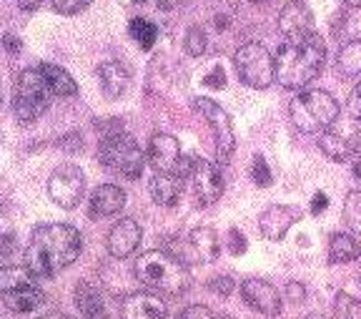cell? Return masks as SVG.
Returning a JSON list of instances; mask_svg holds the SVG:
<instances>
[{
	"instance_id": "ab89813d",
	"label": "cell",
	"mask_w": 361,
	"mask_h": 319,
	"mask_svg": "<svg viewBox=\"0 0 361 319\" xmlns=\"http://www.w3.org/2000/svg\"><path fill=\"white\" fill-rule=\"evenodd\" d=\"M329 206V199L326 194H314V201H311V211L314 214H319V211H324Z\"/></svg>"
},
{
	"instance_id": "7bdbcfd3",
	"label": "cell",
	"mask_w": 361,
	"mask_h": 319,
	"mask_svg": "<svg viewBox=\"0 0 361 319\" xmlns=\"http://www.w3.org/2000/svg\"><path fill=\"white\" fill-rule=\"evenodd\" d=\"M178 3H180V0H156V6L161 8V11H173Z\"/></svg>"
},
{
	"instance_id": "52a82bcc",
	"label": "cell",
	"mask_w": 361,
	"mask_h": 319,
	"mask_svg": "<svg viewBox=\"0 0 361 319\" xmlns=\"http://www.w3.org/2000/svg\"><path fill=\"white\" fill-rule=\"evenodd\" d=\"M233 63H236L238 78L248 88L264 91V88H269L276 80V61L271 58L269 48L256 43V40L238 48L236 56H233Z\"/></svg>"
},
{
	"instance_id": "4316f807",
	"label": "cell",
	"mask_w": 361,
	"mask_h": 319,
	"mask_svg": "<svg viewBox=\"0 0 361 319\" xmlns=\"http://www.w3.org/2000/svg\"><path fill=\"white\" fill-rule=\"evenodd\" d=\"M128 30H130V35H133V40L143 48V51L153 48V43H156V38H158V28L151 23V20H146V18H133L130 25H128Z\"/></svg>"
},
{
	"instance_id": "7dc6e473",
	"label": "cell",
	"mask_w": 361,
	"mask_h": 319,
	"mask_svg": "<svg viewBox=\"0 0 361 319\" xmlns=\"http://www.w3.org/2000/svg\"><path fill=\"white\" fill-rule=\"evenodd\" d=\"M216 319H231V317H228V314H219Z\"/></svg>"
},
{
	"instance_id": "4fadbf2b",
	"label": "cell",
	"mask_w": 361,
	"mask_h": 319,
	"mask_svg": "<svg viewBox=\"0 0 361 319\" xmlns=\"http://www.w3.org/2000/svg\"><path fill=\"white\" fill-rule=\"evenodd\" d=\"M301 219V209L291 204H274L259 217V229L269 241H281L286 231Z\"/></svg>"
},
{
	"instance_id": "d4e9b609",
	"label": "cell",
	"mask_w": 361,
	"mask_h": 319,
	"mask_svg": "<svg viewBox=\"0 0 361 319\" xmlns=\"http://www.w3.org/2000/svg\"><path fill=\"white\" fill-rule=\"evenodd\" d=\"M336 73L341 78H359L361 76V40H349L336 56Z\"/></svg>"
},
{
	"instance_id": "5bb4252c",
	"label": "cell",
	"mask_w": 361,
	"mask_h": 319,
	"mask_svg": "<svg viewBox=\"0 0 361 319\" xmlns=\"http://www.w3.org/2000/svg\"><path fill=\"white\" fill-rule=\"evenodd\" d=\"M141 239H143L141 224L135 222V219H130V217L121 219V222L116 224L111 231H108V241H106L108 254H111V257H116V259L130 257V254L141 246Z\"/></svg>"
},
{
	"instance_id": "f1b7e54d",
	"label": "cell",
	"mask_w": 361,
	"mask_h": 319,
	"mask_svg": "<svg viewBox=\"0 0 361 319\" xmlns=\"http://www.w3.org/2000/svg\"><path fill=\"white\" fill-rule=\"evenodd\" d=\"M334 317L336 319H361V299L341 291V294L336 296V302H334Z\"/></svg>"
},
{
	"instance_id": "ee69618b",
	"label": "cell",
	"mask_w": 361,
	"mask_h": 319,
	"mask_svg": "<svg viewBox=\"0 0 361 319\" xmlns=\"http://www.w3.org/2000/svg\"><path fill=\"white\" fill-rule=\"evenodd\" d=\"M83 319H108L106 309H101V312H90V314H80Z\"/></svg>"
},
{
	"instance_id": "7c38bea8",
	"label": "cell",
	"mask_w": 361,
	"mask_h": 319,
	"mask_svg": "<svg viewBox=\"0 0 361 319\" xmlns=\"http://www.w3.org/2000/svg\"><path fill=\"white\" fill-rule=\"evenodd\" d=\"M241 296L248 307L266 314V317L281 314V294H279L276 287L269 284V282H264V279L241 282Z\"/></svg>"
},
{
	"instance_id": "ba28073f",
	"label": "cell",
	"mask_w": 361,
	"mask_h": 319,
	"mask_svg": "<svg viewBox=\"0 0 361 319\" xmlns=\"http://www.w3.org/2000/svg\"><path fill=\"white\" fill-rule=\"evenodd\" d=\"M148 164L158 174H178L180 179L191 176L193 161L183 159L180 154V143L171 133H153L148 143Z\"/></svg>"
},
{
	"instance_id": "9a60e30c",
	"label": "cell",
	"mask_w": 361,
	"mask_h": 319,
	"mask_svg": "<svg viewBox=\"0 0 361 319\" xmlns=\"http://www.w3.org/2000/svg\"><path fill=\"white\" fill-rule=\"evenodd\" d=\"M121 319H169V307L158 294L135 291L121 302Z\"/></svg>"
},
{
	"instance_id": "836d02e7",
	"label": "cell",
	"mask_w": 361,
	"mask_h": 319,
	"mask_svg": "<svg viewBox=\"0 0 361 319\" xmlns=\"http://www.w3.org/2000/svg\"><path fill=\"white\" fill-rule=\"evenodd\" d=\"M209 289L219 296H228L233 291V279L231 277H216V279L209 282Z\"/></svg>"
},
{
	"instance_id": "e575fe53",
	"label": "cell",
	"mask_w": 361,
	"mask_h": 319,
	"mask_svg": "<svg viewBox=\"0 0 361 319\" xmlns=\"http://www.w3.org/2000/svg\"><path fill=\"white\" fill-rule=\"evenodd\" d=\"M228 251H231L233 257H238V254L246 251V236H243L238 229H231V231H228Z\"/></svg>"
},
{
	"instance_id": "ffe728a7",
	"label": "cell",
	"mask_w": 361,
	"mask_h": 319,
	"mask_svg": "<svg viewBox=\"0 0 361 319\" xmlns=\"http://www.w3.org/2000/svg\"><path fill=\"white\" fill-rule=\"evenodd\" d=\"M148 188H151V196L158 206H173L176 201L180 199V194H183V179H180L178 174L156 171L151 183H148Z\"/></svg>"
},
{
	"instance_id": "83f0119b",
	"label": "cell",
	"mask_w": 361,
	"mask_h": 319,
	"mask_svg": "<svg viewBox=\"0 0 361 319\" xmlns=\"http://www.w3.org/2000/svg\"><path fill=\"white\" fill-rule=\"evenodd\" d=\"M344 222L356 236H361V191H349V196H346Z\"/></svg>"
},
{
	"instance_id": "1f68e13d",
	"label": "cell",
	"mask_w": 361,
	"mask_h": 319,
	"mask_svg": "<svg viewBox=\"0 0 361 319\" xmlns=\"http://www.w3.org/2000/svg\"><path fill=\"white\" fill-rule=\"evenodd\" d=\"M93 0H53V11L61 16H75V13L85 11Z\"/></svg>"
},
{
	"instance_id": "c3c4849f",
	"label": "cell",
	"mask_w": 361,
	"mask_h": 319,
	"mask_svg": "<svg viewBox=\"0 0 361 319\" xmlns=\"http://www.w3.org/2000/svg\"><path fill=\"white\" fill-rule=\"evenodd\" d=\"M251 3H259V0H251Z\"/></svg>"
},
{
	"instance_id": "d590c367",
	"label": "cell",
	"mask_w": 361,
	"mask_h": 319,
	"mask_svg": "<svg viewBox=\"0 0 361 319\" xmlns=\"http://www.w3.org/2000/svg\"><path fill=\"white\" fill-rule=\"evenodd\" d=\"M349 114H351V119L354 121H361V80L356 83V88L351 91V96H349Z\"/></svg>"
},
{
	"instance_id": "cb8c5ba5",
	"label": "cell",
	"mask_w": 361,
	"mask_h": 319,
	"mask_svg": "<svg viewBox=\"0 0 361 319\" xmlns=\"http://www.w3.org/2000/svg\"><path fill=\"white\" fill-rule=\"evenodd\" d=\"M319 148L336 164H344V161H351V154H354L356 143H351L346 136L334 131H324L319 133Z\"/></svg>"
},
{
	"instance_id": "681fc988",
	"label": "cell",
	"mask_w": 361,
	"mask_h": 319,
	"mask_svg": "<svg viewBox=\"0 0 361 319\" xmlns=\"http://www.w3.org/2000/svg\"><path fill=\"white\" fill-rule=\"evenodd\" d=\"M135 3H143V0H135Z\"/></svg>"
},
{
	"instance_id": "ac0fdd59",
	"label": "cell",
	"mask_w": 361,
	"mask_h": 319,
	"mask_svg": "<svg viewBox=\"0 0 361 319\" xmlns=\"http://www.w3.org/2000/svg\"><path fill=\"white\" fill-rule=\"evenodd\" d=\"M126 206V191L116 183H103L93 191L88 201V214L93 219H103V217H113L118 214Z\"/></svg>"
},
{
	"instance_id": "3957f363",
	"label": "cell",
	"mask_w": 361,
	"mask_h": 319,
	"mask_svg": "<svg viewBox=\"0 0 361 319\" xmlns=\"http://www.w3.org/2000/svg\"><path fill=\"white\" fill-rule=\"evenodd\" d=\"M135 277L148 289L164 291V294L178 296L191 287V272L178 257L164 249L143 251L135 262Z\"/></svg>"
},
{
	"instance_id": "44dd1931",
	"label": "cell",
	"mask_w": 361,
	"mask_h": 319,
	"mask_svg": "<svg viewBox=\"0 0 361 319\" xmlns=\"http://www.w3.org/2000/svg\"><path fill=\"white\" fill-rule=\"evenodd\" d=\"M38 71L45 76L48 86L53 88L56 96L68 98V96H75V93H78V86H75L73 76L68 73L66 68H61V66H56V63H40Z\"/></svg>"
},
{
	"instance_id": "60d3db41",
	"label": "cell",
	"mask_w": 361,
	"mask_h": 319,
	"mask_svg": "<svg viewBox=\"0 0 361 319\" xmlns=\"http://www.w3.org/2000/svg\"><path fill=\"white\" fill-rule=\"evenodd\" d=\"M3 43H6V48H8V51H11V53H18V51H20V40H18L16 35H11V33H8V35H6V40H3Z\"/></svg>"
},
{
	"instance_id": "603a6c76",
	"label": "cell",
	"mask_w": 361,
	"mask_h": 319,
	"mask_svg": "<svg viewBox=\"0 0 361 319\" xmlns=\"http://www.w3.org/2000/svg\"><path fill=\"white\" fill-rule=\"evenodd\" d=\"M361 254V244L356 241V236L344 231H336L329 241V262L331 264H346L354 262Z\"/></svg>"
},
{
	"instance_id": "2e32d148",
	"label": "cell",
	"mask_w": 361,
	"mask_h": 319,
	"mask_svg": "<svg viewBox=\"0 0 361 319\" xmlns=\"http://www.w3.org/2000/svg\"><path fill=\"white\" fill-rule=\"evenodd\" d=\"M279 30L283 38H299L314 33V16L304 0H288L279 13Z\"/></svg>"
},
{
	"instance_id": "9c48e42d",
	"label": "cell",
	"mask_w": 361,
	"mask_h": 319,
	"mask_svg": "<svg viewBox=\"0 0 361 319\" xmlns=\"http://www.w3.org/2000/svg\"><path fill=\"white\" fill-rule=\"evenodd\" d=\"M193 109L209 121L216 141V156H219L221 164H226L233 156V148H236V133H233V124L228 114L211 98H193Z\"/></svg>"
},
{
	"instance_id": "e0dca14e",
	"label": "cell",
	"mask_w": 361,
	"mask_h": 319,
	"mask_svg": "<svg viewBox=\"0 0 361 319\" xmlns=\"http://www.w3.org/2000/svg\"><path fill=\"white\" fill-rule=\"evenodd\" d=\"M96 76H98V83H101L103 96L111 98V101L121 98L130 86L128 68H126L123 63H118V61H103L101 66H98Z\"/></svg>"
},
{
	"instance_id": "277c9868",
	"label": "cell",
	"mask_w": 361,
	"mask_h": 319,
	"mask_svg": "<svg viewBox=\"0 0 361 319\" xmlns=\"http://www.w3.org/2000/svg\"><path fill=\"white\" fill-rule=\"evenodd\" d=\"M288 116L293 126L304 133H324L329 131L341 116L338 101L326 91H301L288 103Z\"/></svg>"
},
{
	"instance_id": "6da1fadb",
	"label": "cell",
	"mask_w": 361,
	"mask_h": 319,
	"mask_svg": "<svg viewBox=\"0 0 361 319\" xmlns=\"http://www.w3.org/2000/svg\"><path fill=\"white\" fill-rule=\"evenodd\" d=\"M83 249L80 231L71 224H40L25 246V267L38 279H51L78 259Z\"/></svg>"
},
{
	"instance_id": "d6a6232c",
	"label": "cell",
	"mask_w": 361,
	"mask_h": 319,
	"mask_svg": "<svg viewBox=\"0 0 361 319\" xmlns=\"http://www.w3.org/2000/svg\"><path fill=\"white\" fill-rule=\"evenodd\" d=\"M178 319H216V317L209 307H203V304H191V307H186L178 314Z\"/></svg>"
},
{
	"instance_id": "8fae6325",
	"label": "cell",
	"mask_w": 361,
	"mask_h": 319,
	"mask_svg": "<svg viewBox=\"0 0 361 319\" xmlns=\"http://www.w3.org/2000/svg\"><path fill=\"white\" fill-rule=\"evenodd\" d=\"M193 191H196L198 204L211 206L224 196V174L214 161L206 159H193V171H191Z\"/></svg>"
},
{
	"instance_id": "7a4b0ae2",
	"label": "cell",
	"mask_w": 361,
	"mask_h": 319,
	"mask_svg": "<svg viewBox=\"0 0 361 319\" xmlns=\"http://www.w3.org/2000/svg\"><path fill=\"white\" fill-rule=\"evenodd\" d=\"M276 80L288 91H304L326 63V46L316 33L286 38L276 51Z\"/></svg>"
},
{
	"instance_id": "f35d334b",
	"label": "cell",
	"mask_w": 361,
	"mask_h": 319,
	"mask_svg": "<svg viewBox=\"0 0 361 319\" xmlns=\"http://www.w3.org/2000/svg\"><path fill=\"white\" fill-rule=\"evenodd\" d=\"M351 169H354V174L361 179V141L356 143L354 154H351Z\"/></svg>"
},
{
	"instance_id": "7402d4cb",
	"label": "cell",
	"mask_w": 361,
	"mask_h": 319,
	"mask_svg": "<svg viewBox=\"0 0 361 319\" xmlns=\"http://www.w3.org/2000/svg\"><path fill=\"white\" fill-rule=\"evenodd\" d=\"M188 241H191V249L196 251V257L201 259V262L211 264L219 259V236H216V231L211 227L193 229Z\"/></svg>"
},
{
	"instance_id": "8992f818",
	"label": "cell",
	"mask_w": 361,
	"mask_h": 319,
	"mask_svg": "<svg viewBox=\"0 0 361 319\" xmlns=\"http://www.w3.org/2000/svg\"><path fill=\"white\" fill-rule=\"evenodd\" d=\"M98 159L106 169L121 174L126 179H138L146 169L148 156L143 154V148L138 146L133 136L123 131L108 133L98 146Z\"/></svg>"
},
{
	"instance_id": "4dcf8cb0",
	"label": "cell",
	"mask_w": 361,
	"mask_h": 319,
	"mask_svg": "<svg viewBox=\"0 0 361 319\" xmlns=\"http://www.w3.org/2000/svg\"><path fill=\"white\" fill-rule=\"evenodd\" d=\"M251 179H254L259 186H271V183H274V176H271V169L264 156L256 154L254 159H251Z\"/></svg>"
},
{
	"instance_id": "d6986e66",
	"label": "cell",
	"mask_w": 361,
	"mask_h": 319,
	"mask_svg": "<svg viewBox=\"0 0 361 319\" xmlns=\"http://www.w3.org/2000/svg\"><path fill=\"white\" fill-rule=\"evenodd\" d=\"M3 294V302L11 312H18V314H28V312H35L38 307L45 304V294L35 282L30 284H23V287H16V289H6L0 291Z\"/></svg>"
},
{
	"instance_id": "f546056e",
	"label": "cell",
	"mask_w": 361,
	"mask_h": 319,
	"mask_svg": "<svg viewBox=\"0 0 361 319\" xmlns=\"http://www.w3.org/2000/svg\"><path fill=\"white\" fill-rule=\"evenodd\" d=\"M206 33H203L198 25H193V28H188L186 33V40H183V48H186L188 56H201L203 51H206Z\"/></svg>"
},
{
	"instance_id": "f6af8a7d",
	"label": "cell",
	"mask_w": 361,
	"mask_h": 319,
	"mask_svg": "<svg viewBox=\"0 0 361 319\" xmlns=\"http://www.w3.org/2000/svg\"><path fill=\"white\" fill-rule=\"evenodd\" d=\"M40 319H71L68 314H63V312H51V314H43Z\"/></svg>"
},
{
	"instance_id": "5b68a950",
	"label": "cell",
	"mask_w": 361,
	"mask_h": 319,
	"mask_svg": "<svg viewBox=\"0 0 361 319\" xmlns=\"http://www.w3.org/2000/svg\"><path fill=\"white\" fill-rule=\"evenodd\" d=\"M53 96L56 93L38 68L20 71L13 86V114L20 124H33L48 111Z\"/></svg>"
},
{
	"instance_id": "74e56055",
	"label": "cell",
	"mask_w": 361,
	"mask_h": 319,
	"mask_svg": "<svg viewBox=\"0 0 361 319\" xmlns=\"http://www.w3.org/2000/svg\"><path fill=\"white\" fill-rule=\"evenodd\" d=\"M286 296H288V302H304V296H306L304 284H301V282H288Z\"/></svg>"
},
{
	"instance_id": "8d00e7d4",
	"label": "cell",
	"mask_w": 361,
	"mask_h": 319,
	"mask_svg": "<svg viewBox=\"0 0 361 319\" xmlns=\"http://www.w3.org/2000/svg\"><path fill=\"white\" fill-rule=\"evenodd\" d=\"M203 83H206V86H211V88H224L226 86L224 68H221V66H214V71H211V73L203 78Z\"/></svg>"
},
{
	"instance_id": "30bf717a",
	"label": "cell",
	"mask_w": 361,
	"mask_h": 319,
	"mask_svg": "<svg viewBox=\"0 0 361 319\" xmlns=\"http://www.w3.org/2000/svg\"><path fill=\"white\" fill-rule=\"evenodd\" d=\"M83 191L85 176L75 164H61L48 179V194L61 209H75L83 199Z\"/></svg>"
},
{
	"instance_id": "b9f144b4",
	"label": "cell",
	"mask_w": 361,
	"mask_h": 319,
	"mask_svg": "<svg viewBox=\"0 0 361 319\" xmlns=\"http://www.w3.org/2000/svg\"><path fill=\"white\" fill-rule=\"evenodd\" d=\"M18 8H23V11H35V8L43 6V0H16Z\"/></svg>"
},
{
	"instance_id": "484cf974",
	"label": "cell",
	"mask_w": 361,
	"mask_h": 319,
	"mask_svg": "<svg viewBox=\"0 0 361 319\" xmlns=\"http://www.w3.org/2000/svg\"><path fill=\"white\" fill-rule=\"evenodd\" d=\"M75 307L80 309V314H90V312H101L103 307V296L101 291H98V287H93L90 282H80V284H75Z\"/></svg>"
},
{
	"instance_id": "bcb514c9",
	"label": "cell",
	"mask_w": 361,
	"mask_h": 319,
	"mask_svg": "<svg viewBox=\"0 0 361 319\" xmlns=\"http://www.w3.org/2000/svg\"><path fill=\"white\" fill-rule=\"evenodd\" d=\"M346 6H351V8H361V0H344Z\"/></svg>"
}]
</instances>
